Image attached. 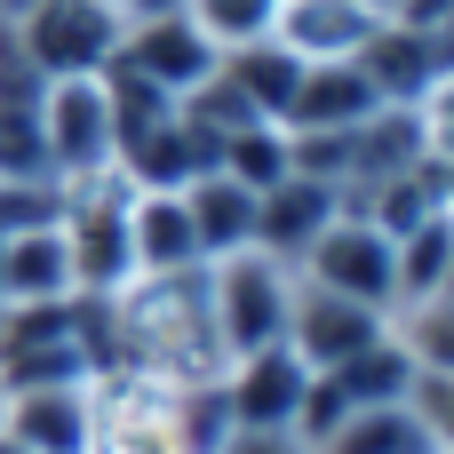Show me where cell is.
Listing matches in <instances>:
<instances>
[{
  "mask_svg": "<svg viewBox=\"0 0 454 454\" xmlns=\"http://www.w3.org/2000/svg\"><path fill=\"white\" fill-rule=\"evenodd\" d=\"M439 295H454V263H447V287H439Z\"/></svg>",
  "mask_w": 454,
  "mask_h": 454,
  "instance_id": "31",
  "label": "cell"
},
{
  "mask_svg": "<svg viewBox=\"0 0 454 454\" xmlns=\"http://www.w3.org/2000/svg\"><path fill=\"white\" fill-rule=\"evenodd\" d=\"M104 335H112V375H136L160 391H192V383L223 375V343H215V311H207V263L128 279L120 295H104Z\"/></svg>",
  "mask_w": 454,
  "mask_h": 454,
  "instance_id": "1",
  "label": "cell"
},
{
  "mask_svg": "<svg viewBox=\"0 0 454 454\" xmlns=\"http://www.w3.org/2000/svg\"><path fill=\"white\" fill-rule=\"evenodd\" d=\"M0 454H24V447H8V439H0Z\"/></svg>",
  "mask_w": 454,
  "mask_h": 454,
  "instance_id": "32",
  "label": "cell"
},
{
  "mask_svg": "<svg viewBox=\"0 0 454 454\" xmlns=\"http://www.w3.org/2000/svg\"><path fill=\"white\" fill-rule=\"evenodd\" d=\"M88 454H184L176 391L136 383V375H96L88 383Z\"/></svg>",
  "mask_w": 454,
  "mask_h": 454,
  "instance_id": "7",
  "label": "cell"
},
{
  "mask_svg": "<svg viewBox=\"0 0 454 454\" xmlns=\"http://www.w3.org/2000/svg\"><path fill=\"white\" fill-rule=\"evenodd\" d=\"M120 16L104 8V0H32L16 24H8V40H16V56L32 64V80L48 88V80H104L112 72V56H120Z\"/></svg>",
  "mask_w": 454,
  "mask_h": 454,
  "instance_id": "4",
  "label": "cell"
},
{
  "mask_svg": "<svg viewBox=\"0 0 454 454\" xmlns=\"http://www.w3.org/2000/svg\"><path fill=\"white\" fill-rule=\"evenodd\" d=\"M311 454H439V439H431L423 407L407 399V407H351Z\"/></svg>",
  "mask_w": 454,
  "mask_h": 454,
  "instance_id": "20",
  "label": "cell"
},
{
  "mask_svg": "<svg viewBox=\"0 0 454 454\" xmlns=\"http://www.w3.org/2000/svg\"><path fill=\"white\" fill-rule=\"evenodd\" d=\"M120 72H136L144 88H160V96H192L207 72H215V40L184 16V8H168V16H144V24H128L120 32V56H112Z\"/></svg>",
  "mask_w": 454,
  "mask_h": 454,
  "instance_id": "8",
  "label": "cell"
},
{
  "mask_svg": "<svg viewBox=\"0 0 454 454\" xmlns=\"http://www.w3.org/2000/svg\"><path fill=\"white\" fill-rule=\"evenodd\" d=\"M64 207H56V231H64V255H72V295H120L136 279V247H128V176L104 168V176H72L56 184Z\"/></svg>",
  "mask_w": 454,
  "mask_h": 454,
  "instance_id": "2",
  "label": "cell"
},
{
  "mask_svg": "<svg viewBox=\"0 0 454 454\" xmlns=\"http://www.w3.org/2000/svg\"><path fill=\"white\" fill-rule=\"evenodd\" d=\"M184 207H192V231H200V263L255 247V192H247V184L200 176V184H184Z\"/></svg>",
  "mask_w": 454,
  "mask_h": 454,
  "instance_id": "19",
  "label": "cell"
},
{
  "mask_svg": "<svg viewBox=\"0 0 454 454\" xmlns=\"http://www.w3.org/2000/svg\"><path fill=\"white\" fill-rule=\"evenodd\" d=\"M0 439L24 454H88V383H40V391H8Z\"/></svg>",
  "mask_w": 454,
  "mask_h": 454,
  "instance_id": "14",
  "label": "cell"
},
{
  "mask_svg": "<svg viewBox=\"0 0 454 454\" xmlns=\"http://www.w3.org/2000/svg\"><path fill=\"white\" fill-rule=\"evenodd\" d=\"M367 8H375V16H391V8H399V0H367Z\"/></svg>",
  "mask_w": 454,
  "mask_h": 454,
  "instance_id": "30",
  "label": "cell"
},
{
  "mask_svg": "<svg viewBox=\"0 0 454 454\" xmlns=\"http://www.w3.org/2000/svg\"><path fill=\"white\" fill-rule=\"evenodd\" d=\"M375 112H383V96H375V80L359 72V56H343V64H303L295 104H287V136H351V128H367Z\"/></svg>",
  "mask_w": 454,
  "mask_h": 454,
  "instance_id": "12",
  "label": "cell"
},
{
  "mask_svg": "<svg viewBox=\"0 0 454 454\" xmlns=\"http://www.w3.org/2000/svg\"><path fill=\"white\" fill-rule=\"evenodd\" d=\"M423 112V144H431V160H454V72L415 104Z\"/></svg>",
  "mask_w": 454,
  "mask_h": 454,
  "instance_id": "25",
  "label": "cell"
},
{
  "mask_svg": "<svg viewBox=\"0 0 454 454\" xmlns=\"http://www.w3.org/2000/svg\"><path fill=\"white\" fill-rule=\"evenodd\" d=\"M295 279H311V287H327V295H343V303H367V311H399V247L359 215V207H343L303 255H295Z\"/></svg>",
  "mask_w": 454,
  "mask_h": 454,
  "instance_id": "5",
  "label": "cell"
},
{
  "mask_svg": "<svg viewBox=\"0 0 454 454\" xmlns=\"http://www.w3.org/2000/svg\"><path fill=\"white\" fill-rule=\"evenodd\" d=\"M399 247V311L407 303H431L439 287H447V263H454V207L439 215H423L407 239H391Z\"/></svg>",
  "mask_w": 454,
  "mask_h": 454,
  "instance_id": "24",
  "label": "cell"
},
{
  "mask_svg": "<svg viewBox=\"0 0 454 454\" xmlns=\"http://www.w3.org/2000/svg\"><path fill=\"white\" fill-rule=\"evenodd\" d=\"M0 303H72V255L56 223L0 239Z\"/></svg>",
  "mask_w": 454,
  "mask_h": 454,
  "instance_id": "17",
  "label": "cell"
},
{
  "mask_svg": "<svg viewBox=\"0 0 454 454\" xmlns=\"http://www.w3.org/2000/svg\"><path fill=\"white\" fill-rule=\"evenodd\" d=\"M415 407H423V423H431V439L454 454V383H423L415 391Z\"/></svg>",
  "mask_w": 454,
  "mask_h": 454,
  "instance_id": "26",
  "label": "cell"
},
{
  "mask_svg": "<svg viewBox=\"0 0 454 454\" xmlns=\"http://www.w3.org/2000/svg\"><path fill=\"white\" fill-rule=\"evenodd\" d=\"M128 247H136V279L200 271V231H192L184 192H136L128 184Z\"/></svg>",
  "mask_w": 454,
  "mask_h": 454,
  "instance_id": "16",
  "label": "cell"
},
{
  "mask_svg": "<svg viewBox=\"0 0 454 454\" xmlns=\"http://www.w3.org/2000/svg\"><path fill=\"white\" fill-rule=\"evenodd\" d=\"M375 8L367 0H279V16H271V40L287 48V56H303V64H343V56H359L367 40H375Z\"/></svg>",
  "mask_w": 454,
  "mask_h": 454,
  "instance_id": "13",
  "label": "cell"
},
{
  "mask_svg": "<svg viewBox=\"0 0 454 454\" xmlns=\"http://www.w3.org/2000/svg\"><path fill=\"white\" fill-rule=\"evenodd\" d=\"M335 215H343V192H335L327 176H303V168H295V176H279L271 192H255V247L295 271V255H303Z\"/></svg>",
  "mask_w": 454,
  "mask_h": 454,
  "instance_id": "11",
  "label": "cell"
},
{
  "mask_svg": "<svg viewBox=\"0 0 454 454\" xmlns=\"http://www.w3.org/2000/svg\"><path fill=\"white\" fill-rule=\"evenodd\" d=\"M215 176H231L247 192H271L279 176H295V136L279 120H255V128H239V136L215 144Z\"/></svg>",
  "mask_w": 454,
  "mask_h": 454,
  "instance_id": "22",
  "label": "cell"
},
{
  "mask_svg": "<svg viewBox=\"0 0 454 454\" xmlns=\"http://www.w3.org/2000/svg\"><path fill=\"white\" fill-rule=\"evenodd\" d=\"M335 375V391L351 399V407H407L415 391H423V375L407 367V351H399V335H383V343H367L359 359H343V367H327Z\"/></svg>",
  "mask_w": 454,
  "mask_h": 454,
  "instance_id": "21",
  "label": "cell"
},
{
  "mask_svg": "<svg viewBox=\"0 0 454 454\" xmlns=\"http://www.w3.org/2000/svg\"><path fill=\"white\" fill-rule=\"evenodd\" d=\"M303 391H311V367L271 343V351H247L223 367V407H231V431H287L295 439V415H303Z\"/></svg>",
  "mask_w": 454,
  "mask_h": 454,
  "instance_id": "10",
  "label": "cell"
},
{
  "mask_svg": "<svg viewBox=\"0 0 454 454\" xmlns=\"http://www.w3.org/2000/svg\"><path fill=\"white\" fill-rule=\"evenodd\" d=\"M0 415H8V391H0Z\"/></svg>",
  "mask_w": 454,
  "mask_h": 454,
  "instance_id": "33",
  "label": "cell"
},
{
  "mask_svg": "<svg viewBox=\"0 0 454 454\" xmlns=\"http://www.w3.org/2000/svg\"><path fill=\"white\" fill-rule=\"evenodd\" d=\"M120 24H144V16H168V8H184V0H104Z\"/></svg>",
  "mask_w": 454,
  "mask_h": 454,
  "instance_id": "28",
  "label": "cell"
},
{
  "mask_svg": "<svg viewBox=\"0 0 454 454\" xmlns=\"http://www.w3.org/2000/svg\"><path fill=\"white\" fill-rule=\"evenodd\" d=\"M24 8H32V0H0V24H16V16H24Z\"/></svg>",
  "mask_w": 454,
  "mask_h": 454,
  "instance_id": "29",
  "label": "cell"
},
{
  "mask_svg": "<svg viewBox=\"0 0 454 454\" xmlns=\"http://www.w3.org/2000/svg\"><path fill=\"white\" fill-rule=\"evenodd\" d=\"M383 335H391V319H383V311L343 303V295H327V287L295 279V303H287V351H295L311 375H327V367L359 359V351H367V343H383Z\"/></svg>",
  "mask_w": 454,
  "mask_h": 454,
  "instance_id": "9",
  "label": "cell"
},
{
  "mask_svg": "<svg viewBox=\"0 0 454 454\" xmlns=\"http://www.w3.org/2000/svg\"><path fill=\"white\" fill-rule=\"evenodd\" d=\"M359 72L375 80V96H383V104H407V112L447 80L439 40H431V32H415V24H391V16H383V24H375V40L359 48Z\"/></svg>",
  "mask_w": 454,
  "mask_h": 454,
  "instance_id": "15",
  "label": "cell"
},
{
  "mask_svg": "<svg viewBox=\"0 0 454 454\" xmlns=\"http://www.w3.org/2000/svg\"><path fill=\"white\" fill-rule=\"evenodd\" d=\"M40 144H48V176L56 184L120 168V128H112L104 80H48L40 88Z\"/></svg>",
  "mask_w": 454,
  "mask_h": 454,
  "instance_id": "6",
  "label": "cell"
},
{
  "mask_svg": "<svg viewBox=\"0 0 454 454\" xmlns=\"http://www.w3.org/2000/svg\"><path fill=\"white\" fill-rule=\"evenodd\" d=\"M215 454H303V447H295L287 431H231Z\"/></svg>",
  "mask_w": 454,
  "mask_h": 454,
  "instance_id": "27",
  "label": "cell"
},
{
  "mask_svg": "<svg viewBox=\"0 0 454 454\" xmlns=\"http://www.w3.org/2000/svg\"><path fill=\"white\" fill-rule=\"evenodd\" d=\"M391 335H399V351H407V367L423 383H454V295L391 311Z\"/></svg>",
  "mask_w": 454,
  "mask_h": 454,
  "instance_id": "23",
  "label": "cell"
},
{
  "mask_svg": "<svg viewBox=\"0 0 454 454\" xmlns=\"http://www.w3.org/2000/svg\"><path fill=\"white\" fill-rule=\"evenodd\" d=\"M215 72L247 96L255 120H279L287 128V104H295V80H303V56H287L279 40H247V48H223Z\"/></svg>",
  "mask_w": 454,
  "mask_h": 454,
  "instance_id": "18",
  "label": "cell"
},
{
  "mask_svg": "<svg viewBox=\"0 0 454 454\" xmlns=\"http://www.w3.org/2000/svg\"><path fill=\"white\" fill-rule=\"evenodd\" d=\"M287 303H295V271H287L279 255H263V247L215 255V263H207V311H215L223 367L247 359V351L287 343Z\"/></svg>",
  "mask_w": 454,
  "mask_h": 454,
  "instance_id": "3",
  "label": "cell"
}]
</instances>
